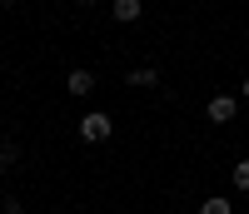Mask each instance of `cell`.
<instances>
[{"instance_id":"1","label":"cell","mask_w":249,"mask_h":214,"mask_svg":"<svg viewBox=\"0 0 249 214\" xmlns=\"http://www.w3.org/2000/svg\"><path fill=\"white\" fill-rule=\"evenodd\" d=\"M110 135H115V120L105 110H90L85 120H80V140H85V144H105Z\"/></svg>"},{"instance_id":"9","label":"cell","mask_w":249,"mask_h":214,"mask_svg":"<svg viewBox=\"0 0 249 214\" xmlns=\"http://www.w3.org/2000/svg\"><path fill=\"white\" fill-rule=\"evenodd\" d=\"M0 214H20V199H15V195H10V199H5V204H0Z\"/></svg>"},{"instance_id":"6","label":"cell","mask_w":249,"mask_h":214,"mask_svg":"<svg viewBox=\"0 0 249 214\" xmlns=\"http://www.w3.org/2000/svg\"><path fill=\"white\" fill-rule=\"evenodd\" d=\"M199 214H234V204L224 199V195H210V199L199 204Z\"/></svg>"},{"instance_id":"8","label":"cell","mask_w":249,"mask_h":214,"mask_svg":"<svg viewBox=\"0 0 249 214\" xmlns=\"http://www.w3.org/2000/svg\"><path fill=\"white\" fill-rule=\"evenodd\" d=\"M234 189H244V195H249V160L234 164Z\"/></svg>"},{"instance_id":"5","label":"cell","mask_w":249,"mask_h":214,"mask_svg":"<svg viewBox=\"0 0 249 214\" xmlns=\"http://www.w3.org/2000/svg\"><path fill=\"white\" fill-rule=\"evenodd\" d=\"M110 10H115V20H124V25H135V20H140V0H110Z\"/></svg>"},{"instance_id":"2","label":"cell","mask_w":249,"mask_h":214,"mask_svg":"<svg viewBox=\"0 0 249 214\" xmlns=\"http://www.w3.org/2000/svg\"><path fill=\"white\" fill-rule=\"evenodd\" d=\"M204 115H210L214 125H230V120L239 115V95H214L210 105H204Z\"/></svg>"},{"instance_id":"11","label":"cell","mask_w":249,"mask_h":214,"mask_svg":"<svg viewBox=\"0 0 249 214\" xmlns=\"http://www.w3.org/2000/svg\"><path fill=\"white\" fill-rule=\"evenodd\" d=\"M85 5H105V0H85Z\"/></svg>"},{"instance_id":"10","label":"cell","mask_w":249,"mask_h":214,"mask_svg":"<svg viewBox=\"0 0 249 214\" xmlns=\"http://www.w3.org/2000/svg\"><path fill=\"white\" fill-rule=\"evenodd\" d=\"M239 100H249V80H239Z\"/></svg>"},{"instance_id":"4","label":"cell","mask_w":249,"mask_h":214,"mask_svg":"<svg viewBox=\"0 0 249 214\" xmlns=\"http://www.w3.org/2000/svg\"><path fill=\"white\" fill-rule=\"evenodd\" d=\"M124 85H135V90H155V85H160V70H155V65H140V70H130Z\"/></svg>"},{"instance_id":"3","label":"cell","mask_w":249,"mask_h":214,"mask_svg":"<svg viewBox=\"0 0 249 214\" xmlns=\"http://www.w3.org/2000/svg\"><path fill=\"white\" fill-rule=\"evenodd\" d=\"M65 90H70L75 100H85V95L95 90V70H85V65H80V70H70V75H65Z\"/></svg>"},{"instance_id":"12","label":"cell","mask_w":249,"mask_h":214,"mask_svg":"<svg viewBox=\"0 0 249 214\" xmlns=\"http://www.w3.org/2000/svg\"><path fill=\"white\" fill-rule=\"evenodd\" d=\"M0 5H15V0H0Z\"/></svg>"},{"instance_id":"7","label":"cell","mask_w":249,"mask_h":214,"mask_svg":"<svg viewBox=\"0 0 249 214\" xmlns=\"http://www.w3.org/2000/svg\"><path fill=\"white\" fill-rule=\"evenodd\" d=\"M15 160H20V144H15V140H5V144H0V169H10Z\"/></svg>"}]
</instances>
